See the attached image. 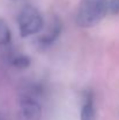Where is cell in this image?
Instances as JSON below:
<instances>
[{
  "label": "cell",
  "mask_w": 119,
  "mask_h": 120,
  "mask_svg": "<svg viewBox=\"0 0 119 120\" xmlns=\"http://www.w3.org/2000/svg\"><path fill=\"white\" fill-rule=\"evenodd\" d=\"M42 89L39 84H28L19 93V120H41Z\"/></svg>",
  "instance_id": "cell-1"
},
{
  "label": "cell",
  "mask_w": 119,
  "mask_h": 120,
  "mask_svg": "<svg viewBox=\"0 0 119 120\" xmlns=\"http://www.w3.org/2000/svg\"><path fill=\"white\" fill-rule=\"evenodd\" d=\"M109 12V0H81L76 23L81 28H90L99 23Z\"/></svg>",
  "instance_id": "cell-2"
},
{
  "label": "cell",
  "mask_w": 119,
  "mask_h": 120,
  "mask_svg": "<svg viewBox=\"0 0 119 120\" xmlns=\"http://www.w3.org/2000/svg\"><path fill=\"white\" fill-rule=\"evenodd\" d=\"M18 25L20 35L22 38H28L41 32L44 22L39 11L35 7L27 5L20 11L18 15Z\"/></svg>",
  "instance_id": "cell-3"
},
{
  "label": "cell",
  "mask_w": 119,
  "mask_h": 120,
  "mask_svg": "<svg viewBox=\"0 0 119 120\" xmlns=\"http://www.w3.org/2000/svg\"><path fill=\"white\" fill-rule=\"evenodd\" d=\"M62 30V22L58 18L53 16L50 25L47 29V32L38 38V45L41 48H47L49 47L53 42H55L56 39L58 38V35L61 34Z\"/></svg>",
  "instance_id": "cell-4"
},
{
  "label": "cell",
  "mask_w": 119,
  "mask_h": 120,
  "mask_svg": "<svg viewBox=\"0 0 119 120\" xmlns=\"http://www.w3.org/2000/svg\"><path fill=\"white\" fill-rule=\"evenodd\" d=\"M81 120H97V111L95 106V96L91 90H85L82 94Z\"/></svg>",
  "instance_id": "cell-5"
},
{
  "label": "cell",
  "mask_w": 119,
  "mask_h": 120,
  "mask_svg": "<svg viewBox=\"0 0 119 120\" xmlns=\"http://www.w3.org/2000/svg\"><path fill=\"white\" fill-rule=\"evenodd\" d=\"M11 64L16 69L23 70V69H27L31 65V58L26 55H15L11 60Z\"/></svg>",
  "instance_id": "cell-6"
},
{
  "label": "cell",
  "mask_w": 119,
  "mask_h": 120,
  "mask_svg": "<svg viewBox=\"0 0 119 120\" xmlns=\"http://www.w3.org/2000/svg\"><path fill=\"white\" fill-rule=\"evenodd\" d=\"M11 30L9 27L7 26V23L0 19V45H6L11 42Z\"/></svg>",
  "instance_id": "cell-7"
},
{
  "label": "cell",
  "mask_w": 119,
  "mask_h": 120,
  "mask_svg": "<svg viewBox=\"0 0 119 120\" xmlns=\"http://www.w3.org/2000/svg\"><path fill=\"white\" fill-rule=\"evenodd\" d=\"M109 12L113 15L119 14V0H109Z\"/></svg>",
  "instance_id": "cell-8"
},
{
  "label": "cell",
  "mask_w": 119,
  "mask_h": 120,
  "mask_svg": "<svg viewBox=\"0 0 119 120\" xmlns=\"http://www.w3.org/2000/svg\"><path fill=\"white\" fill-rule=\"evenodd\" d=\"M13 1H20V0H13Z\"/></svg>",
  "instance_id": "cell-9"
}]
</instances>
